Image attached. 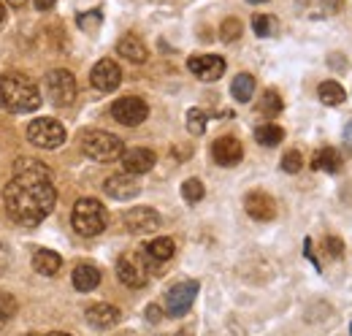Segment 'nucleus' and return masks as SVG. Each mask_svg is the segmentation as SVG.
Returning <instances> with one entry per match:
<instances>
[{"label":"nucleus","mask_w":352,"mask_h":336,"mask_svg":"<svg viewBox=\"0 0 352 336\" xmlns=\"http://www.w3.org/2000/svg\"><path fill=\"white\" fill-rule=\"evenodd\" d=\"M3 204L14 222L38 225L57 204V190L52 185V171L41 160H16L14 176L3 187Z\"/></svg>","instance_id":"nucleus-1"},{"label":"nucleus","mask_w":352,"mask_h":336,"mask_svg":"<svg viewBox=\"0 0 352 336\" xmlns=\"http://www.w3.org/2000/svg\"><path fill=\"white\" fill-rule=\"evenodd\" d=\"M0 103H3V109L14 112V114L36 112L41 106L38 84L19 71H8L0 76Z\"/></svg>","instance_id":"nucleus-2"},{"label":"nucleus","mask_w":352,"mask_h":336,"mask_svg":"<svg viewBox=\"0 0 352 336\" xmlns=\"http://www.w3.org/2000/svg\"><path fill=\"white\" fill-rule=\"evenodd\" d=\"M79 144H82V152L87 155L89 160H98V163L117 160L125 152L122 138H117L114 133H106V130H85Z\"/></svg>","instance_id":"nucleus-3"},{"label":"nucleus","mask_w":352,"mask_h":336,"mask_svg":"<svg viewBox=\"0 0 352 336\" xmlns=\"http://www.w3.org/2000/svg\"><path fill=\"white\" fill-rule=\"evenodd\" d=\"M71 222H74V231L79 236H98V233L106 231L109 214H106V207L100 201H95V198H79L74 204Z\"/></svg>","instance_id":"nucleus-4"},{"label":"nucleus","mask_w":352,"mask_h":336,"mask_svg":"<svg viewBox=\"0 0 352 336\" xmlns=\"http://www.w3.org/2000/svg\"><path fill=\"white\" fill-rule=\"evenodd\" d=\"M28 138H30V144H36L41 149H57L65 141V127L60 125L57 120H52V117H41V120L30 123Z\"/></svg>","instance_id":"nucleus-5"},{"label":"nucleus","mask_w":352,"mask_h":336,"mask_svg":"<svg viewBox=\"0 0 352 336\" xmlns=\"http://www.w3.org/2000/svg\"><path fill=\"white\" fill-rule=\"evenodd\" d=\"M46 92H49L54 106H71L74 98H76V79H74V74L65 71V68L49 71L46 74Z\"/></svg>","instance_id":"nucleus-6"},{"label":"nucleus","mask_w":352,"mask_h":336,"mask_svg":"<svg viewBox=\"0 0 352 336\" xmlns=\"http://www.w3.org/2000/svg\"><path fill=\"white\" fill-rule=\"evenodd\" d=\"M111 117H114L120 125L135 127L149 117V106H146V101H141V98H135V95H128V98H120V101L111 106Z\"/></svg>","instance_id":"nucleus-7"},{"label":"nucleus","mask_w":352,"mask_h":336,"mask_svg":"<svg viewBox=\"0 0 352 336\" xmlns=\"http://www.w3.org/2000/svg\"><path fill=\"white\" fill-rule=\"evenodd\" d=\"M195 295H198V282H195V280H187V282L174 285V288L168 291V295H166V309H168V315L182 317V315L192 306Z\"/></svg>","instance_id":"nucleus-8"},{"label":"nucleus","mask_w":352,"mask_h":336,"mask_svg":"<svg viewBox=\"0 0 352 336\" xmlns=\"http://www.w3.org/2000/svg\"><path fill=\"white\" fill-rule=\"evenodd\" d=\"M89 82L95 90H100V92H114L120 82H122V71H120V65L114 63V60H100V63H95V68H92V74H89Z\"/></svg>","instance_id":"nucleus-9"},{"label":"nucleus","mask_w":352,"mask_h":336,"mask_svg":"<svg viewBox=\"0 0 352 336\" xmlns=\"http://www.w3.org/2000/svg\"><path fill=\"white\" fill-rule=\"evenodd\" d=\"M187 68L204 82H217L225 74V60L220 54H192L187 60Z\"/></svg>","instance_id":"nucleus-10"},{"label":"nucleus","mask_w":352,"mask_h":336,"mask_svg":"<svg viewBox=\"0 0 352 336\" xmlns=\"http://www.w3.org/2000/svg\"><path fill=\"white\" fill-rule=\"evenodd\" d=\"M117 277L128 288H144L146 285V266L138 255H122L117 260Z\"/></svg>","instance_id":"nucleus-11"},{"label":"nucleus","mask_w":352,"mask_h":336,"mask_svg":"<svg viewBox=\"0 0 352 336\" xmlns=\"http://www.w3.org/2000/svg\"><path fill=\"white\" fill-rule=\"evenodd\" d=\"M212 158H214L217 166H225V168L239 166L241 158H244V147H241L239 138H233V136H222V138H217V141L212 144Z\"/></svg>","instance_id":"nucleus-12"},{"label":"nucleus","mask_w":352,"mask_h":336,"mask_svg":"<svg viewBox=\"0 0 352 336\" xmlns=\"http://www.w3.org/2000/svg\"><path fill=\"white\" fill-rule=\"evenodd\" d=\"M103 190L114 201H131V198H135L141 193V185H138V179L131 176V174H114V176L106 179Z\"/></svg>","instance_id":"nucleus-13"},{"label":"nucleus","mask_w":352,"mask_h":336,"mask_svg":"<svg viewBox=\"0 0 352 336\" xmlns=\"http://www.w3.org/2000/svg\"><path fill=\"white\" fill-rule=\"evenodd\" d=\"M120 163H122V168H125V174L138 176V174H146V171L155 168L157 155H155L152 149H146V147H135V149H125V152H122Z\"/></svg>","instance_id":"nucleus-14"},{"label":"nucleus","mask_w":352,"mask_h":336,"mask_svg":"<svg viewBox=\"0 0 352 336\" xmlns=\"http://www.w3.org/2000/svg\"><path fill=\"white\" fill-rule=\"evenodd\" d=\"M125 228L131 233H155L160 228V214L149 207H135L125 214Z\"/></svg>","instance_id":"nucleus-15"},{"label":"nucleus","mask_w":352,"mask_h":336,"mask_svg":"<svg viewBox=\"0 0 352 336\" xmlns=\"http://www.w3.org/2000/svg\"><path fill=\"white\" fill-rule=\"evenodd\" d=\"M244 209H247V214H250L252 220L268 222V220L276 217V201H274L268 193L255 190V193H247V198H244Z\"/></svg>","instance_id":"nucleus-16"},{"label":"nucleus","mask_w":352,"mask_h":336,"mask_svg":"<svg viewBox=\"0 0 352 336\" xmlns=\"http://www.w3.org/2000/svg\"><path fill=\"white\" fill-rule=\"evenodd\" d=\"M87 320L95 328H111L120 323V309L111 304H92L87 309Z\"/></svg>","instance_id":"nucleus-17"},{"label":"nucleus","mask_w":352,"mask_h":336,"mask_svg":"<svg viewBox=\"0 0 352 336\" xmlns=\"http://www.w3.org/2000/svg\"><path fill=\"white\" fill-rule=\"evenodd\" d=\"M117 52H120V54H122L128 63H135V65L146 63V57H149V52H146L144 41H141L138 36H133V33L122 36V39L117 41Z\"/></svg>","instance_id":"nucleus-18"},{"label":"nucleus","mask_w":352,"mask_h":336,"mask_svg":"<svg viewBox=\"0 0 352 336\" xmlns=\"http://www.w3.org/2000/svg\"><path fill=\"white\" fill-rule=\"evenodd\" d=\"M74 288L76 291H82V293H89V291H95L98 285H100V271L92 266V263H79L76 269H74Z\"/></svg>","instance_id":"nucleus-19"},{"label":"nucleus","mask_w":352,"mask_h":336,"mask_svg":"<svg viewBox=\"0 0 352 336\" xmlns=\"http://www.w3.org/2000/svg\"><path fill=\"white\" fill-rule=\"evenodd\" d=\"M176 252V244L174 239H168V236H160V239H152L146 247H144V255H146V260H152V263H163V260H171Z\"/></svg>","instance_id":"nucleus-20"},{"label":"nucleus","mask_w":352,"mask_h":336,"mask_svg":"<svg viewBox=\"0 0 352 336\" xmlns=\"http://www.w3.org/2000/svg\"><path fill=\"white\" fill-rule=\"evenodd\" d=\"M60 266H63V258H60L57 252L36 250V255H33V269H36L38 274H44V277H54V274L60 271Z\"/></svg>","instance_id":"nucleus-21"},{"label":"nucleus","mask_w":352,"mask_h":336,"mask_svg":"<svg viewBox=\"0 0 352 336\" xmlns=\"http://www.w3.org/2000/svg\"><path fill=\"white\" fill-rule=\"evenodd\" d=\"M311 168H314V171H325V174H336V171L342 168V155H339L333 147H325V149L314 152Z\"/></svg>","instance_id":"nucleus-22"},{"label":"nucleus","mask_w":352,"mask_h":336,"mask_svg":"<svg viewBox=\"0 0 352 336\" xmlns=\"http://www.w3.org/2000/svg\"><path fill=\"white\" fill-rule=\"evenodd\" d=\"M230 92L239 103H247L252 95H255V76L252 74H239L233 84H230Z\"/></svg>","instance_id":"nucleus-23"},{"label":"nucleus","mask_w":352,"mask_h":336,"mask_svg":"<svg viewBox=\"0 0 352 336\" xmlns=\"http://www.w3.org/2000/svg\"><path fill=\"white\" fill-rule=\"evenodd\" d=\"M317 95H320V101H322L325 106H339V103H344V98H347L344 87L339 82H322L320 90H317Z\"/></svg>","instance_id":"nucleus-24"},{"label":"nucleus","mask_w":352,"mask_h":336,"mask_svg":"<svg viewBox=\"0 0 352 336\" xmlns=\"http://www.w3.org/2000/svg\"><path fill=\"white\" fill-rule=\"evenodd\" d=\"M255 141L263 144V147H276L285 141V130L279 125H261L255 130Z\"/></svg>","instance_id":"nucleus-25"},{"label":"nucleus","mask_w":352,"mask_h":336,"mask_svg":"<svg viewBox=\"0 0 352 336\" xmlns=\"http://www.w3.org/2000/svg\"><path fill=\"white\" fill-rule=\"evenodd\" d=\"M204 182L201 179H187L184 185H182V198L184 201H190V204H198L201 198H204Z\"/></svg>","instance_id":"nucleus-26"},{"label":"nucleus","mask_w":352,"mask_h":336,"mask_svg":"<svg viewBox=\"0 0 352 336\" xmlns=\"http://www.w3.org/2000/svg\"><path fill=\"white\" fill-rule=\"evenodd\" d=\"M261 112L268 114V117H276L282 112V98H279L276 90H265L263 101H261Z\"/></svg>","instance_id":"nucleus-27"},{"label":"nucleus","mask_w":352,"mask_h":336,"mask_svg":"<svg viewBox=\"0 0 352 336\" xmlns=\"http://www.w3.org/2000/svg\"><path fill=\"white\" fill-rule=\"evenodd\" d=\"M252 30H255L261 39H268V36L276 33V19H274V17H265V14H258V17L252 19Z\"/></svg>","instance_id":"nucleus-28"},{"label":"nucleus","mask_w":352,"mask_h":336,"mask_svg":"<svg viewBox=\"0 0 352 336\" xmlns=\"http://www.w3.org/2000/svg\"><path fill=\"white\" fill-rule=\"evenodd\" d=\"M187 130H190L192 136H201V133L206 130V114H204L201 109H190V112H187Z\"/></svg>","instance_id":"nucleus-29"},{"label":"nucleus","mask_w":352,"mask_h":336,"mask_svg":"<svg viewBox=\"0 0 352 336\" xmlns=\"http://www.w3.org/2000/svg\"><path fill=\"white\" fill-rule=\"evenodd\" d=\"M79 28L82 30H87V33H95L98 28H100V22H103V14L95 8V11H87V14H79Z\"/></svg>","instance_id":"nucleus-30"},{"label":"nucleus","mask_w":352,"mask_h":336,"mask_svg":"<svg viewBox=\"0 0 352 336\" xmlns=\"http://www.w3.org/2000/svg\"><path fill=\"white\" fill-rule=\"evenodd\" d=\"M282 168H285L287 174H298V171L304 168V158H301V152H298V149L285 152V158H282Z\"/></svg>","instance_id":"nucleus-31"},{"label":"nucleus","mask_w":352,"mask_h":336,"mask_svg":"<svg viewBox=\"0 0 352 336\" xmlns=\"http://www.w3.org/2000/svg\"><path fill=\"white\" fill-rule=\"evenodd\" d=\"M239 36H241V22H239V19H225V22H222V41L230 43V41H236Z\"/></svg>","instance_id":"nucleus-32"},{"label":"nucleus","mask_w":352,"mask_h":336,"mask_svg":"<svg viewBox=\"0 0 352 336\" xmlns=\"http://www.w3.org/2000/svg\"><path fill=\"white\" fill-rule=\"evenodd\" d=\"M325 247H328V252H331L333 258H342V255H344V244H342V239H336V236H328V239H325Z\"/></svg>","instance_id":"nucleus-33"},{"label":"nucleus","mask_w":352,"mask_h":336,"mask_svg":"<svg viewBox=\"0 0 352 336\" xmlns=\"http://www.w3.org/2000/svg\"><path fill=\"white\" fill-rule=\"evenodd\" d=\"M146 317H149V323H157L160 317H163V312H160V306H146Z\"/></svg>","instance_id":"nucleus-34"},{"label":"nucleus","mask_w":352,"mask_h":336,"mask_svg":"<svg viewBox=\"0 0 352 336\" xmlns=\"http://www.w3.org/2000/svg\"><path fill=\"white\" fill-rule=\"evenodd\" d=\"M54 3H57V0H36V8H38V11H49Z\"/></svg>","instance_id":"nucleus-35"},{"label":"nucleus","mask_w":352,"mask_h":336,"mask_svg":"<svg viewBox=\"0 0 352 336\" xmlns=\"http://www.w3.org/2000/svg\"><path fill=\"white\" fill-rule=\"evenodd\" d=\"M328 3V11H342V6H344V0H325Z\"/></svg>","instance_id":"nucleus-36"},{"label":"nucleus","mask_w":352,"mask_h":336,"mask_svg":"<svg viewBox=\"0 0 352 336\" xmlns=\"http://www.w3.org/2000/svg\"><path fill=\"white\" fill-rule=\"evenodd\" d=\"M8 317H11V315H8V306H3V304H0V328L6 326V320H8Z\"/></svg>","instance_id":"nucleus-37"},{"label":"nucleus","mask_w":352,"mask_h":336,"mask_svg":"<svg viewBox=\"0 0 352 336\" xmlns=\"http://www.w3.org/2000/svg\"><path fill=\"white\" fill-rule=\"evenodd\" d=\"M6 3H8V6H14V8H19V6H25L28 0H6Z\"/></svg>","instance_id":"nucleus-38"},{"label":"nucleus","mask_w":352,"mask_h":336,"mask_svg":"<svg viewBox=\"0 0 352 336\" xmlns=\"http://www.w3.org/2000/svg\"><path fill=\"white\" fill-rule=\"evenodd\" d=\"M3 19H6V6L0 3V22H3Z\"/></svg>","instance_id":"nucleus-39"},{"label":"nucleus","mask_w":352,"mask_h":336,"mask_svg":"<svg viewBox=\"0 0 352 336\" xmlns=\"http://www.w3.org/2000/svg\"><path fill=\"white\" fill-rule=\"evenodd\" d=\"M46 336H71V334H63V331H54V334H46Z\"/></svg>","instance_id":"nucleus-40"},{"label":"nucleus","mask_w":352,"mask_h":336,"mask_svg":"<svg viewBox=\"0 0 352 336\" xmlns=\"http://www.w3.org/2000/svg\"><path fill=\"white\" fill-rule=\"evenodd\" d=\"M250 3H265V0H250Z\"/></svg>","instance_id":"nucleus-41"},{"label":"nucleus","mask_w":352,"mask_h":336,"mask_svg":"<svg viewBox=\"0 0 352 336\" xmlns=\"http://www.w3.org/2000/svg\"><path fill=\"white\" fill-rule=\"evenodd\" d=\"M25 336H38V334H25Z\"/></svg>","instance_id":"nucleus-42"},{"label":"nucleus","mask_w":352,"mask_h":336,"mask_svg":"<svg viewBox=\"0 0 352 336\" xmlns=\"http://www.w3.org/2000/svg\"><path fill=\"white\" fill-rule=\"evenodd\" d=\"M350 334H352V326H350Z\"/></svg>","instance_id":"nucleus-43"}]
</instances>
